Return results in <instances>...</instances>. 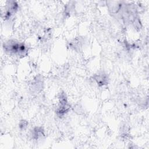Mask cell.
Segmentation results:
<instances>
[{"label": "cell", "instance_id": "cell-3", "mask_svg": "<svg viewBox=\"0 0 149 149\" xmlns=\"http://www.w3.org/2000/svg\"><path fill=\"white\" fill-rule=\"evenodd\" d=\"M33 135L34 139H38L39 137H42L44 135L43 130H42V129L39 127H37L34 130Z\"/></svg>", "mask_w": 149, "mask_h": 149}, {"label": "cell", "instance_id": "cell-1", "mask_svg": "<svg viewBox=\"0 0 149 149\" xmlns=\"http://www.w3.org/2000/svg\"><path fill=\"white\" fill-rule=\"evenodd\" d=\"M4 50L9 54L24 56L27 54L26 47L23 43L9 40L3 44Z\"/></svg>", "mask_w": 149, "mask_h": 149}, {"label": "cell", "instance_id": "cell-2", "mask_svg": "<svg viewBox=\"0 0 149 149\" xmlns=\"http://www.w3.org/2000/svg\"><path fill=\"white\" fill-rule=\"evenodd\" d=\"M94 79L97 83L100 86H104L108 83V77L106 74L104 73H99L94 76Z\"/></svg>", "mask_w": 149, "mask_h": 149}]
</instances>
